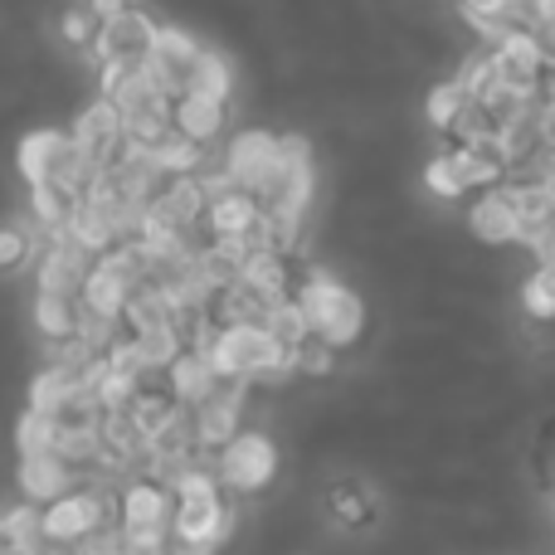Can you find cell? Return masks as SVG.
Here are the masks:
<instances>
[{
    "label": "cell",
    "mask_w": 555,
    "mask_h": 555,
    "mask_svg": "<svg viewBox=\"0 0 555 555\" xmlns=\"http://www.w3.org/2000/svg\"><path fill=\"white\" fill-rule=\"evenodd\" d=\"M297 312H302L307 332L317 336V341H326L332 351H346V346L361 341L365 332V302L361 293H351L346 283H336L332 273L312 269L302 278V287L293 293Z\"/></svg>",
    "instance_id": "6da1fadb"
},
{
    "label": "cell",
    "mask_w": 555,
    "mask_h": 555,
    "mask_svg": "<svg viewBox=\"0 0 555 555\" xmlns=\"http://www.w3.org/2000/svg\"><path fill=\"white\" fill-rule=\"evenodd\" d=\"M215 478L234 502L254 498L278 478V443L263 429H240L220 453H215Z\"/></svg>",
    "instance_id": "7a4b0ae2"
},
{
    "label": "cell",
    "mask_w": 555,
    "mask_h": 555,
    "mask_svg": "<svg viewBox=\"0 0 555 555\" xmlns=\"http://www.w3.org/2000/svg\"><path fill=\"white\" fill-rule=\"evenodd\" d=\"M156 29H162V25H156L142 5H127V10H117L113 20H103V25H98L88 59H93L98 74H103V68H142L146 59H152Z\"/></svg>",
    "instance_id": "3957f363"
},
{
    "label": "cell",
    "mask_w": 555,
    "mask_h": 555,
    "mask_svg": "<svg viewBox=\"0 0 555 555\" xmlns=\"http://www.w3.org/2000/svg\"><path fill=\"white\" fill-rule=\"evenodd\" d=\"M117 531H171V488L156 478L117 482Z\"/></svg>",
    "instance_id": "277c9868"
},
{
    "label": "cell",
    "mask_w": 555,
    "mask_h": 555,
    "mask_svg": "<svg viewBox=\"0 0 555 555\" xmlns=\"http://www.w3.org/2000/svg\"><path fill=\"white\" fill-rule=\"evenodd\" d=\"M273 156H278V132H269V127H244V132L230 137V146H220V166L240 191L259 185V176L273 166Z\"/></svg>",
    "instance_id": "5b68a950"
},
{
    "label": "cell",
    "mask_w": 555,
    "mask_h": 555,
    "mask_svg": "<svg viewBox=\"0 0 555 555\" xmlns=\"http://www.w3.org/2000/svg\"><path fill=\"white\" fill-rule=\"evenodd\" d=\"M15 482H20V498H25L29 507H49V502L68 498L74 488H83L78 473L64 468L54 453H25L20 468H15Z\"/></svg>",
    "instance_id": "8992f818"
},
{
    "label": "cell",
    "mask_w": 555,
    "mask_h": 555,
    "mask_svg": "<svg viewBox=\"0 0 555 555\" xmlns=\"http://www.w3.org/2000/svg\"><path fill=\"white\" fill-rule=\"evenodd\" d=\"M224 122H230V107L224 103H205V98H191V93H181L171 103V132L185 137L191 146H205V152L224 132Z\"/></svg>",
    "instance_id": "52a82bcc"
},
{
    "label": "cell",
    "mask_w": 555,
    "mask_h": 555,
    "mask_svg": "<svg viewBox=\"0 0 555 555\" xmlns=\"http://www.w3.org/2000/svg\"><path fill=\"white\" fill-rule=\"evenodd\" d=\"M468 224L482 244H517V210H512V201L502 195V185L498 191H482L478 201L468 205Z\"/></svg>",
    "instance_id": "ba28073f"
},
{
    "label": "cell",
    "mask_w": 555,
    "mask_h": 555,
    "mask_svg": "<svg viewBox=\"0 0 555 555\" xmlns=\"http://www.w3.org/2000/svg\"><path fill=\"white\" fill-rule=\"evenodd\" d=\"M210 385H215V365H210V356H201V351H181L171 365H166V390L176 395V404H201L205 395H210Z\"/></svg>",
    "instance_id": "9c48e42d"
},
{
    "label": "cell",
    "mask_w": 555,
    "mask_h": 555,
    "mask_svg": "<svg viewBox=\"0 0 555 555\" xmlns=\"http://www.w3.org/2000/svg\"><path fill=\"white\" fill-rule=\"evenodd\" d=\"M185 93L191 98H205V103H230L234 93V68L220 49H201V59L191 64L185 74Z\"/></svg>",
    "instance_id": "30bf717a"
},
{
    "label": "cell",
    "mask_w": 555,
    "mask_h": 555,
    "mask_svg": "<svg viewBox=\"0 0 555 555\" xmlns=\"http://www.w3.org/2000/svg\"><path fill=\"white\" fill-rule=\"evenodd\" d=\"M263 332H269V341L278 346V351H287V356L312 336L307 332V322H302V312H297V302H273L269 312H263Z\"/></svg>",
    "instance_id": "8fae6325"
},
{
    "label": "cell",
    "mask_w": 555,
    "mask_h": 555,
    "mask_svg": "<svg viewBox=\"0 0 555 555\" xmlns=\"http://www.w3.org/2000/svg\"><path fill=\"white\" fill-rule=\"evenodd\" d=\"M521 307L537 322H555V269H537L521 283Z\"/></svg>",
    "instance_id": "7c38bea8"
},
{
    "label": "cell",
    "mask_w": 555,
    "mask_h": 555,
    "mask_svg": "<svg viewBox=\"0 0 555 555\" xmlns=\"http://www.w3.org/2000/svg\"><path fill=\"white\" fill-rule=\"evenodd\" d=\"M93 35H98V20H93V10L83 5V0H74V5L59 15V39H64L68 49H93Z\"/></svg>",
    "instance_id": "4fadbf2b"
},
{
    "label": "cell",
    "mask_w": 555,
    "mask_h": 555,
    "mask_svg": "<svg viewBox=\"0 0 555 555\" xmlns=\"http://www.w3.org/2000/svg\"><path fill=\"white\" fill-rule=\"evenodd\" d=\"M463 103H468V93H463V88L449 78V83H434L429 88V103H424V107H429V122L439 127V132H449V122L463 113Z\"/></svg>",
    "instance_id": "5bb4252c"
},
{
    "label": "cell",
    "mask_w": 555,
    "mask_h": 555,
    "mask_svg": "<svg viewBox=\"0 0 555 555\" xmlns=\"http://www.w3.org/2000/svg\"><path fill=\"white\" fill-rule=\"evenodd\" d=\"M293 365H297V375H312V380H322V375H332L336 351L326 341H317V336H307V341L293 351Z\"/></svg>",
    "instance_id": "9a60e30c"
},
{
    "label": "cell",
    "mask_w": 555,
    "mask_h": 555,
    "mask_svg": "<svg viewBox=\"0 0 555 555\" xmlns=\"http://www.w3.org/2000/svg\"><path fill=\"white\" fill-rule=\"evenodd\" d=\"M424 181H429V191L434 195H443V201H459L463 195V185H459V176H453V166H449V156H434L429 166H424Z\"/></svg>",
    "instance_id": "2e32d148"
},
{
    "label": "cell",
    "mask_w": 555,
    "mask_h": 555,
    "mask_svg": "<svg viewBox=\"0 0 555 555\" xmlns=\"http://www.w3.org/2000/svg\"><path fill=\"white\" fill-rule=\"evenodd\" d=\"M0 555H25V551H20V541L10 537V521H5V512H0Z\"/></svg>",
    "instance_id": "e0dca14e"
}]
</instances>
